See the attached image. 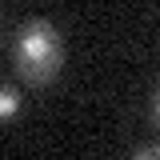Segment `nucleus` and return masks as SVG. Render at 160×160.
<instances>
[{"label": "nucleus", "mask_w": 160, "mask_h": 160, "mask_svg": "<svg viewBox=\"0 0 160 160\" xmlns=\"http://www.w3.org/2000/svg\"><path fill=\"white\" fill-rule=\"evenodd\" d=\"M132 156H140V160H160V140H156V144H136Z\"/></svg>", "instance_id": "obj_3"}, {"label": "nucleus", "mask_w": 160, "mask_h": 160, "mask_svg": "<svg viewBox=\"0 0 160 160\" xmlns=\"http://www.w3.org/2000/svg\"><path fill=\"white\" fill-rule=\"evenodd\" d=\"M24 112V96L16 92V84H8V80H0V124H8V120H16Z\"/></svg>", "instance_id": "obj_2"}, {"label": "nucleus", "mask_w": 160, "mask_h": 160, "mask_svg": "<svg viewBox=\"0 0 160 160\" xmlns=\"http://www.w3.org/2000/svg\"><path fill=\"white\" fill-rule=\"evenodd\" d=\"M148 112H152V124L160 128V84H156V92H152V108Z\"/></svg>", "instance_id": "obj_4"}, {"label": "nucleus", "mask_w": 160, "mask_h": 160, "mask_svg": "<svg viewBox=\"0 0 160 160\" xmlns=\"http://www.w3.org/2000/svg\"><path fill=\"white\" fill-rule=\"evenodd\" d=\"M12 68L24 84H52L64 68V36L48 16H28L12 36Z\"/></svg>", "instance_id": "obj_1"}]
</instances>
